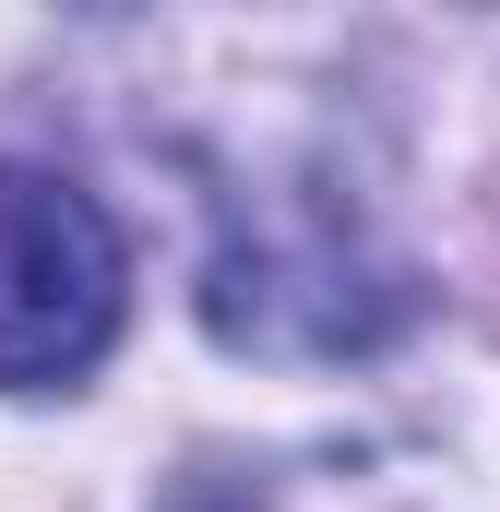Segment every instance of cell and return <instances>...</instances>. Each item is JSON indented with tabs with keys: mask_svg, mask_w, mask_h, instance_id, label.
Masks as SVG:
<instances>
[{
	"mask_svg": "<svg viewBox=\"0 0 500 512\" xmlns=\"http://www.w3.org/2000/svg\"><path fill=\"white\" fill-rule=\"evenodd\" d=\"M120 227L60 167H0V393L84 382L120 334Z\"/></svg>",
	"mask_w": 500,
	"mask_h": 512,
	"instance_id": "1",
	"label": "cell"
},
{
	"mask_svg": "<svg viewBox=\"0 0 500 512\" xmlns=\"http://www.w3.org/2000/svg\"><path fill=\"white\" fill-rule=\"evenodd\" d=\"M215 512H405V501H346V489H239Z\"/></svg>",
	"mask_w": 500,
	"mask_h": 512,
	"instance_id": "2",
	"label": "cell"
}]
</instances>
